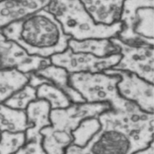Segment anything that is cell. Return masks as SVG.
<instances>
[{
  "label": "cell",
  "mask_w": 154,
  "mask_h": 154,
  "mask_svg": "<svg viewBox=\"0 0 154 154\" xmlns=\"http://www.w3.org/2000/svg\"><path fill=\"white\" fill-rule=\"evenodd\" d=\"M97 119L101 128L83 148L85 154H134L153 141V113L132 102L121 110H106Z\"/></svg>",
  "instance_id": "cell-1"
},
{
  "label": "cell",
  "mask_w": 154,
  "mask_h": 154,
  "mask_svg": "<svg viewBox=\"0 0 154 154\" xmlns=\"http://www.w3.org/2000/svg\"><path fill=\"white\" fill-rule=\"evenodd\" d=\"M9 41L17 43L30 56L50 58L68 48L71 36L45 8L0 30Z\"/></svg>",
  "instance_id": "cell-2"
},
{
  "label": "cell",
  "mask_w": 154,
  "mask_h": 154,
  "mask_svg": "<svg viewBox=\"0 0 154 154\" xmlns=\"http://www.w3.org/2000/svg\"><path fill=\"white\" fill-rule=\"evenodd\" d=\"M45 9L61 24L63 32L72 39H110L121 31V21L110 26L96 24L79 0L51 1Z\"/></svg>",
  "instance_id": "cell-3"
},
{
  "label": "cell",
  "mask_w": 154,
  "mask_h": 154,
  "mask_svg": "<svg viewBox=\"0 0 154 154\" xmlns=\"http://www.w3.org/2000/svg\"><path fill=\"white\" fill-rule=\"evenodd\" d=\"M120 41L132 46L154 45L153 1H124Z\"/></svg>",
  "instance_id": "cell-4"
},
{
  "label": "cell",
  "mask_w": 154,
  "mask_h": 154,
  "mask_svg": "<svg viewBox=\"0 0 154 154\" xmlns=\"http://www.w3.org/2000/svg\"><path fill=\"white\" fill-rule=\"evenodd\" d=\"M118 75L99 73H78L69 75V83L88 103H109L113 110L125 108L130 101L120 96Z\"/></svg>",
  "instance_id": "cell-5"
},
{
  "label": "cell",
  "mask_w": 154,
  "mask_h": 154,
  "mask_svg": "<svg viewBox=\"0 0 154 154\" xmlns=\"http://www.w3.org/2000/svg\"><path fill=\"white\" fill-rule=\"evenodd\" d=\"M110 41L119 48L121 59L112 69L134 73L152 84L154 83V50L151 46H132L117 38Z\"/></svg>",
  "instance_id": "cell-6"
},
{
  "label": "cell",
  "mask_w": 154,
  "mask_h": 154,
  "mask_svg": "<svg viewBox=\"0 0 154 154\" xmlns=\"http://www.w3.org/2000/svg\"><path fill=\"white\" fill-rule=\"evenodd\" d=\"M121 54H117L105 58H99L91 54L74 53L69 47L64 52L50 58L54 66L61 67L69 74L78 73H99L111 69L118 64Z\"/></svg>",
  "instance_id": "cell-7"
},
{
  "label": "cell",
  "mask_w": 154,
  "mask_h": 154,
  "mask_svg": "<svg viewBox=\"0 0 154 154\" xmlns=\"http://www.w3.org/2000/svg\"><path fill=\"white\" fill-rule=\"evenodd\" d=\"M103 72L107 75L120 77V81L117 84V89L121 97L136 104L143 111L153 113V84L130 72L112 69H106Z\"/></svg>",
  "instance_id": "cell-8"
},
{
  "label": "cell",
  "mask_w": 154,
  "mask_h": 154,
  "mask_svg": "<svg viewBox=\"0 0 154 154\" xmlns=\"http://www.w3.org/2000/svg\"><path fill=\"white\" fill-rule=\"evenodd\" d=\"M110 109L111 107L107 103H72L66 109L51 110V126L58 131L72 134L83 120L97 118L101 113Z\"/></svg>",
  "instance_id": "cell-9"
},
{
  "label": "cell",
  "mask_w": 154,
  "mask_h": 154,
  "mask_svg": "<svg viewBox=\"0 0 154 154\" xmlns=\"http://www.w3.org/2000/svg\"><path fill=\"white\" fill-rule=\"evenodd\" d=\"M52 64L50 58L30 56L21 46L0 32V70L15 68L29 73Z\"/></svg>",
  "instance_id": "cell-10"
},
{
  "label": "cell",
  "mask_w": 154,
  "mask_h": 154,
  "mask_svg": "<svg viewBox=\"0 0 154 154\" xmlns=\"http://www.w3.org/2000/svg\"><path fill=\"white\" fill-rule=\"evenodd\" d=\"M81 2L96 24L110 26L120 21L124 1L85 0Z\"/></svg>",
  "instance_id": "cell-11"
},
{
  "label": "cell",
  "mask_w": 154,
  "mask_h": 154,
  "mask_svg": "<svg viewBox=\"0 0 154 154\" xmlns=\"http://www.w3.org/2000/svg\"><path fill=\"white\" fill-rule=\"evenodd\" d=\"M51 106L45 100L36 99L29 104L25 112L27 122L31 127L25 132L26 142L36 140H42L41 131L45 127L51 125Z\"/></svg>",
  "instance_id": "cell-12"
},
{
  "label": "cell",
  "mask_w": 154,
  "mask_h": 154,
  "mask_svg": "<svg viewBox=\"0 0 154 154\" xmlns=\"http://www.w3.org/2000/svg\"><path fill=\"white\" fill-rule=\"evenodd\" d=\"M35 73L47 79L51 84L62 91L68 96L72 103L75 104L86 103L82 97L70 86L69 83V74L61 67L51 64L38 69Z\"/></svg>",
  "instance_id": "cell-13"
},
{
  "label": "cell",
  "mask_w": 154,
  "mask_h": 154,
  "mask_svg": "<svg viewBox=\"0 0 154 154\" xmlns=\"http://www.w3.org/2000/svg\"><path fill=\"white\" fill-rule=\"evenodd\" d=\"M68 47L74 53L91 54L99 58L120 54L119 48L109 39H87L78 41L71 38L68 42Z\"/></svg>",
  "instance_id": "cell-14"
},
{
  "label": "cell",
  "mask_w": 154,
  "mask_h": 154,
  "mask_svg": "<svg viewBox=\"0 0 154 154\" xmlns=\"http://www.w3.org/2000/svg\"><path fill=\"white\" fill-rule=\"evenodd\" d=\"M29 73H24L17 69L0 70V104L28 84Z\"/></svg>",
  "instance_id": "cell-15"
},
{
  "label": "cell",
  "mask_w": 154,
  "mask_h": 154,
  "mask_svg": "<svg viewBox=\"0 0 154 154\" xmlns=\"http://www.w3.org/2000/svg\"><path fill=\"white\" fill-rule=\"evenodd\" d=\"M31 127L27 122L25 110L14 109L0 104V132H25Z\"/></svg>",
  "instance_id": "cell-16"
},
{
  "label": "cell",
  "mask_w": 154,
  "mask_h": 154,
  "mask_svg": "<svg viewBox=\"0 0 154 154\" xmlns=\"http://www.w3.org/2000/svg\"><path fill=\"white\" fill-rule=\"evenodd\" d=\"M41 134L42 147L46 154H64L73 140L72 134L56 130L51 125L43 128Z\"/></svg>",
  "instance_id": "cell-17"
},
{
  "label": "cell",
  "mask_w": 154,
  "mask_h": 154,
  "mask_svg": "<svg viewBox=\"0 0 154 154\" xmlns=\"http://www.w3.org/2000/svg\"><path fill=\"white\" fill-rule=\"evenodd\" d=\"M37 99L47 101L51 110L66 109L72 103L64 93L51 83H45L36 89Z\"/></svg>",
  "instance_id": "cell-18"
},
{
  "label": "cell",
  "mask_w": 154,
  "mask_h": 154,
  "mask_svg": "<svg viewBox=\"0 0 154 154\" xmlns=\"http://www.w3.org/2000/svg\"><path fill=\"white\" fill-rule=\"evenodd\" d=\"M101 128L97 118L87 119L79 124L78 128L72 132V144L84 148L95 134Z\"/></svg>",
  "instance_id": "cell-19"
},
{
  "label": "cell",
  "mask_w": 154,
  "mask_h": 154,
  "mask_svg": "<svg viewBox=\"0 0 154 154\" xmlns=\"http://www.w3.org/2000/svg\"><path fill=\"white\" fill-rule=\"evenodd\" d=\"M36 99V89L27 84L2 104L14 109L25 110L29 104Z\"/></svg>",
  "instance_id": "cell-20"
},
{
  "label": "cell",
  "mask_w": 154,
  "mask_h": 154,
  "mask_svg": "<svg viewBox=\"0 0 154 154\" xmlns=\"http://www.w3.org/2000/svg\"><path fill=\"white\" fill-rule=\"evenodd\" d=\"M25 143V132H1L0 154H15Z\"/></svg>",
  "instance_id": "cell-21"
},
{
  "label": "cell",
  "mask_w": 154,
  "mask_h": 154,
  "mask_svg": "<svg viewBox=\"0 0 154 154\" xmlns=\"http://www.w3.org/2000/svg\"><path fill=\"white\" fill-rule=\"evenodd\" d=\"M42 141L36 140L26 142L15 154H46L42 147Z\"/></svg>",
  "instance_id": "cell-22"
},
{
  "label": "cell",
  "mask_w": 154,
  "mask_h": 154,
  "mask_svg": "<svg viewBox=\"0 0 154 154\" xmlns=\"http://www.w3.org/2000/svg\"><path fill=\"white\" fill-rule=\"evenodd\" d=\"M45 83H51L47 79L42 78L41 76L36 75L35 72L29 73V80L28 85L32 88L37 89L38 87L45 84Z\"/></svg>",
  "instance_id": "cell-23"
},
{
  "label": "cell",
  "mask_w": 154,
  "mask_h": 154,
  "mask_svg": "<svg viewBox=\"0 0 154 154\" xmlns=\"http://www.w3.org/2000/svg\"><path fill=\"white\" fill-rule=\"evenodd\" d=\"M64 154H85L83 152V148H80L79 146L73 144L70 145L68 148L66 149Z\"/></svg>",
  "instance_id": "cell-24"
},
{
  "label": "cell",
  "mask_w": 154,
  "mask_h": 154,
  "mask_svg": "<svg viewBox=\"0 0 154 154\" xmlns=\"http://www.w3.org/2000/svg\"><path fill=\"white\" fill-rule=\"evenodd\" d=\"M134 154H154V144L153 141L150 143V145L148 147V148L140 150V151L137 152Z\"/></svg>",
  "instance_id": "cell-25"
},
{
  "label": "cell",
  "mask_w": 154,
  "mask_h": 154,
  "mask_svg": "<svg viewBox=\"0 0 154 154\" xmlns=\"http://www.w3.org/2000/svg\"><path fill=\"white\" fill-rule=\"evenodd\" d=\"M0 138H1V132H0Z\"/></svg>",
  "instance_id": "cell-26"
}]
</instances>
